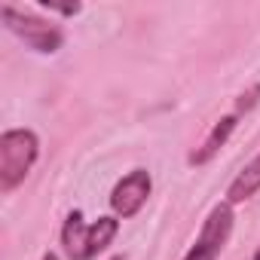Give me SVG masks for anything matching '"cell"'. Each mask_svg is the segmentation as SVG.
<instances>
[{
  "label": "cell",
  "instance_id": "1",
  "mask_svg": "<svg viewBox=\"0 0 260 260\" xmlns=\"http://www.w3.org/2000/svg\"><path fill=\"white\" fill-rule=\"evenodd\" d=\"M116 230H119L116 217H98L95 223H86L80 211H71L61 226V245L71 260H92L113 242Z\"/></svg>",
  "mask_w": 260,
  "mask_h": 260
},
{
  "label": "cell",
  "instance_id": "2",
  "mask_svg": "<svg viewBox=\"0 0 260 260\" xmlns=\"http://www.w3.org/2000/svg\"><path fill=\"white\" fill-rule=\"evenodd\" d=\"M40 141L31 128H10L0 135V190L13 193L37 162Z\"/></svg>",
  "mask_w": 260,
  "mask_h": 260
},
{
  "label": "cell",
  "instance_id": "3",
  "mask_svg": "<svg viewBox=\"0 0 260 260\" xmlns=\"http://www.w3.org/2000/svg\"><path fill=\"white\" fill-rule=\"evenodd\" d=\"M0 19H4V25H7L16 37L25 40V46L37 49V52H55V49L61 46V40H64V34H61L58 25H52V22H46V19H37V16H31V13H22V10H16V7H10V4L0 7Z\"/></svg>",
  "mask_w": 260,
  "mask_h": 260
},
{
  "label": "cell",
  "instance_id": "4",
  "mask_svg": "<svg viewBox=\"0 0 260 260\" xmlns=\"http://www.w3.org/2000/svg\"><path fill=\"white\" fill-rule=\"evenodd\" d=\"M233 205L230 202H220L211 208V214L205 217L202 230H199V239L193 242V248L184 254V260H217L223 245L230 242V233H233Z\"/></svg>",
  "mask_w": 260,
  "mask_h": 260
},
{
  "label": "cell",
  "instance_id": "5",
  "mask_svg": "<svg viewBox=\"0 0 260 260\" xmlns=\"http://www.w3.org/2000/svg\"><path fill=\"white\" fill-rule=\"evenodd\" d=\"M150 187H153V181H150V172L147 169L128 172L122 181H116V187L110 193V208L119 217H135L144 208V202L150 196Z\"/></svg>",
  "mask_w": 260,
  "mask_h": 260
},
{
  "label": "cell",
  "instance_id": "6",
  "mask_svg": "<svg viewBox=\"0 0 260 260\" xmlns=\"http://www.w3.org/2000/svg\"><path fill=\"white\" fill-rule=\"evenodd\" d=\"M257 190H260V153L233 178V184H230V190H226V199H230V205H233V202H245V199H251Z\"/></svg>",
  "mask_w": 260,
  "mask_h": 260
},
{
  "label": "cell",
  "instance_id": "7",
  "mask_svg": "<svg viewBox=\"0 0 260 260\" xmlns=\"http://www.w3.org/2000/svg\"><path fill=\"white\" fill-rule=\"evenodd\" d=\"M236 116H223L220 122H214V128H211V132H208V138H205V144H202V150H196L193 156H190V162L193 166H205L223 144H226V138L233 135V128H236Z\"/></svg>",
  "mask_w": 260,
  "mask_h": 260
},
{
  "label": "cell",
  "instance_id": "8",
  "mask_svg": "<svg viewBox=\"0 0 260 260\" xmlns=\"http://www.w3.org/2000/svg\"><path fill=\"white\" fill-rule=\"evenodd\" d=\"M43 260H58V257H55V254L49 251V254H43Z\"/></svg>",
  "mask_w": 260,
  "mask_h": 260
},
{
  "label": "cell",
  "instance_id": "9",
  "mask_svg": "<svg viewBox=\"0 0 260 260\" xmlns=\"http://www.w3.org/2000/svg\"><path fill=\"white\" fill-rule=\"evenodd\" d=\"M113 260H122V257H113Z\"/></svg>",
  "mask_w": 260,
  "mask_h": 260
}]
</instances>
